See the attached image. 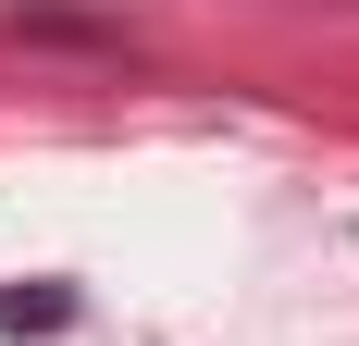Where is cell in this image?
<instances>
[{"label":"cell","instance_id":"cell-1","mask_svg":"<svg viewBox=\"0 0 359 346\" xmlns=\"http://www.w3.org/2000/svg\"><path fill=\"white\" fill-rule=\"evenodd\" d=\"M74 321V297L62 284H25V297H0V334H62Z\"/></svg>","mask_w":359,"mask_h":346}]
</instances>
